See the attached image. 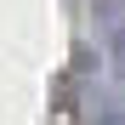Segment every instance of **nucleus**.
<instances>
[{"mask_svg":"<svg viewBox=\"0 0 125 125\" xmlns=\"http://www.w3.org/2000/svg\"><path fill=\"white\" fill-rule=\"evenodd\" d=\"M102 125H125V108H108V114H102Z\"/></svg>","mask_w":125,"mask_h":125,"instance_id":"f257e3e1","label":"nucleus"}]
</instances>
